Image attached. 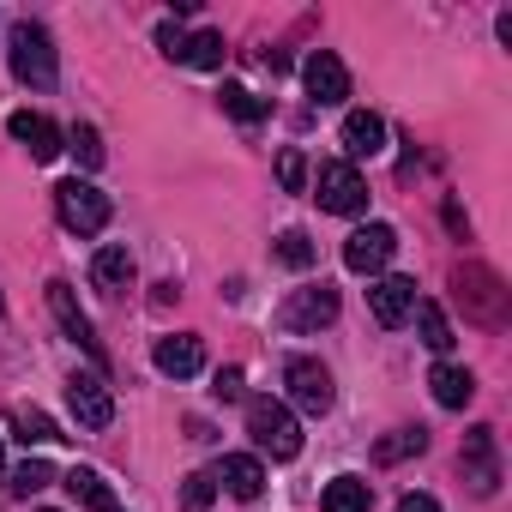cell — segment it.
Wrapping results in <instances>:
<instances>
[{"mask_svg": "<svg viewBox=\"0 0 512 512\" xmlns=\"http://www.w3.org/2000/svg\"><path fill=\"white\" fill-rule=\"evenodd\" d=\"M247 434H253V446L272 452L278 464H290L302 452V422H296V410L284 398H253L247 404Z\"/></svg>", "mask_w": 512, "mask_h": 512, "instance_id": "cell-1", "label": "cell"}, {"mask_svg": "<svg viewBox=\"0 0 512 512\" xmlns=\"http://www.w3.org/2000/svg\"><path fill=\"white\" fill-rule=\"evenodd\" d=\"M13 73H19V85H31V91H49V85L61 79L55 37H49L37 19H19V25H13Z\"/></svg>", "mask_w": 512, "mask_h": 512, "instance_id": "cell-2", "label": "cell"}, {"mask_svg": "<svg viewBox=\"0 0 512 512\" xmlns=\"http://www.w3.org/2000/svg\"><path fill=\"white\" fill-rule=\"evenodd\" d=\"M55 211H61V223L73 229V235H103L109 229V193L97 187V181H61L55 187Z\"/></svg>", "mask_w": 512, "mask_h": 512, "instance_id": "cell-3", "label": "cell"}, {"mask_svg": "<svg viewBox=\"0 0 512 512\" xmlns=\"http://www.w3.org/2000/svg\"><path fill=\"white\" fill-rule=\"evenodd\" d=\"M284 386H290V404L296 410H308V416H326L332 410V368L326 362H314V356H290V368H284Z\"/></svg>", "mask_w": 512, "mask_h": 512, "instance_id": "cell-4", "label": "cell"}, {"mask_svg": "<svg viewBox=\"0 0 512 512\" xmlns=\"http://www.w3.org/2000/svg\"><path fill=\"white\" fill-rule=\"evenodd\" d=\"M314 193H320V205H326V211H338V217L368 211V181H362V169H356V163H320Z\"/></svg>", "mask_w": 512, "mask_h": 512, "instance_id": "cell-5", "label": "cell"}, {"mask_svg": "<svg viewBox=\"0 0 512 512\" xmlns=\"http://www.w3.org/2000/svg\"><path fill=\"white\" fill-rule=\"evenodd\" d=\"M458 302L482 326H500L506 320V290H500V278L488 266H458Z\"/></svg>", "mask_w": 512, "mask_h": 512, "instance_id": "cell-6", "label": "cell"}, {"mask_svg": "<svg viewBox=\"0 0 512 512\" xmlns=\"http://www.w3.org/2000/svg\"><path fill=\"white\" fill-rule=\"evenodd\" d=\"M392 253H398V229H392V223H362V229H350V241H344V266L362 272V278H374V272H386Z\"/></svg>", "mask_w": 512, "mask_h": 512, "instance_id": "cell-7", "label": "cell"}, {"mask_svg": "<svg viewBox=\"0 0 512 512\" xmlns=\"http://www.w3.org/2000/svg\"><path fill=\"white\" fill-rule=\"evenodd\" d=\"M67 410H73V422H79V428L103 434V428L115 422V398H109L103 374H73V380H67Z\"/></svg>", "mask_w": 512, "mask_h": 512, "instance_id": "cell-8", "label": "cell"}, {"mask_svg": "<svg viewBox=\"0 0 512 512\" xmlns=\"http://www.w3.org/2000/svg\"><path fill=\"white\" fill-rule=\"evenodd\" d=\"M284 332H320V326H332L338 320V290L332 284H308V290H296L290 302H284Z\"/></svg>", "mask_w": 512, "mask_h": 512, "instance_id": "cell-9", "label": "cell"}, {"mask_svg": "<svg viewBox=\"0 0 512 512\" xmlns=\"http://www.w3.org/2000/svg\"><path fill=\"white\" fill-rule=\"evenodd\" d=\"M302 85H308V97H314L320 109H338V103L350 97V67H344L332 49H314L308 67H302Z\"/></svg>", "mask_w": 512, "mask_h": 512, "instance_id": "cell-10", "label": "cell"}, {"mask_svg": "<svg viewBox=\"0 0 512 512\" xmlns=\"http://www.w3.org/2000/svg\"><path fill=\"white\" fill-rule=\"evenodd\" d=\"M416 278H398V272H386V278H374V290H368V308H374V320L380 326H404L410 314H416Z\"/></svg>", "mask_w": 512, "mask_h": 512, "instance_id": "cell-11", "label": "cell"}, {"mask_svg": "<svg viewBox=\"0 0 512 512\" xmlns=\"http://www.w3.org/2000/svg\"><path fill=\"white\" fill-rule=\"evenodd\" d=\"M464 482L470 494H494L500 488V458H494V428H470L464 434Z\"/></svg>", "mask_w": 512, "mask_h": 512, "instance_id": "cell-12", "label": "cell"}, {"mask_svg": "<svg viewBox=\"0 0 512 512\" xmlns=\"http://www.w3.org/2000/svg\"><path fill=\"white\" fill-rule=\"evenodd\" d=\"M49 308H55V320H61V332L79 344V350H91L97 362H103V344H97V332H91V314L73 302V284L67 278H49Z\"/></svg>", "mask_w": 512, "mask_h": 512, "instance_id": "cell-13", "label": "cell"}, {"mask_svg": "<svg viewBox=\"0 0 512 512\" xmlns=\"http://www.w3.org/2000/svg\"><path fill=\"white\" fill-rule=\"evenodd\" d=\"M7 133L31 151V163H55V157H61V127H55L49 115L19 109V115H7Z\"/></svg>", "mask_w": 512, "mask_h": 512, "instance_id": "cell-14", "label": "cell"}, {"mask_svg": "<svg viewBox=\"0 0 512 512\" xmlns=\"http://www.w3.org/2000/svg\"><path fill=\"white\" fill-rule=\"evenodd\" d=\"M151 362H157V374H169V380H193V374L205 368V344H199L193 332H169V338H157Z\"/></svg>", "mask_w": 512, "mask_h": 512, "instance_id": "cell-15", "label": "cell"}, {"mask_svg": "<svg viewBox=\"0 0 512 512\" xmlns=\"http://www.w3.org/2000/svg\"><path fill=\"white\" fill-rule=\"evenodd\" d=\"M211 476H217V482H223V488H229L235 500H253V494L266 488V464L253 458V452H229V458H223V464H217Z\"/></svg>", "mask_w": 512, "mask_h": 512, "instance_id": "cell-16", "label": "cell"}, {"mask_svg": "<svg viewBox=\"0 0 512 512\" xmlns=\"http://www.w3.org/2000/svg\"><path fill=\"white\" fill-rule=\"evenodd\" d=\"M338 139H344L350 157H380V151H386V121H380L374 109H350Z\"/></svg>", "mask_w": 512, "mask_h": 512, "instance_id": "cell-17", "label": "cell"}, {"mask_svg": "<svg viewBox=\"0 0 512 512\" xmlns=\"http://www.w3.org/2000/svg\"><path fill=\"white\" fill-rule=\"evenodd\" d=\"M428 386H434V404H440V410H464V404L476 398V374L458 368V362H440V368L428 374Z\"/></svg>", "mask_w": 512, "mask_h": 512, "instance_id": "cell-18", "label": "cell"}, {"mask_svg": "<svg viewBox=\"0 0 512 512\" xmlns=\"http://www.w3.org/2000/svg\"><path fill=\"white\" fill-rule=\"evenodd\" d=\"M91 278H97L103 290H133L139 266H133V253H127L121 241H109V247H97V260H91Z\"/></svg>", "mask_w": 512, "mask_h": 512, "instance_id": "cell-19", "label": "cell"}, {"mask_svg": "<svg viewBox=\"0 0 512 512\" xmlns=\"http://www.w3.org/2000/svg\"><path fill=\"white\" fill-rule=\"evenodd\" d=\"M61 482H67V494H73L79 506H91V512H115V488L103 482V470H91V464H73Z\"/></svg>", "mask_w": 512, "mask_h": 512, "instance_id": "cell-20", "label": "cell"}, {"mask_svg": "<svg viewBox=\"0 0 512 512\" xmlns=\"http://www.w3.org/2000/svg\"><path fill=\"white\" fill-rule=\"evenodd\" d=\"M7 428H13L25 446H49V440H61L55 416H49V410H37V404H13V410H7Z\"/></svg>", "mask_w": 512, "mask_h": 512, "instance_id": "cell-21", "label": "cell"}, {"mask_svg": "<svg viewBox=\"0 0 512 512\" xmlns=\"http://www.w3.org/2000/svg\"><path fill=\"white\" fill-rule=\"evenodd\" d=\"M416 332H422V344L434 350V356H446L452 350V326H446V314H440V302H416Z\"/></svg>", "mask_w": 512, "mask_h": 512, "instance_id": "cell-22", "label": "cell"}, {"mask_svg": "<svg viewBox=\"0 0 512 512\" xmlns=\"http://www.w3.org/2000/svg\"><path fill=\"white\" fill-rule=\"evenodd\" d=\"M320 506H326V512H368V482H362V476H332Z\"/></svg>", "mask_w": 512, "mask_h": 512, "instance_id": "cell-23", "label": "cell"}, {"mask_svg": "<svg viewBox=\"0 0 512 512\" xmlns=\"http://www.w3.org/2000/svg\"><path fill=\"white\" fill-rule=\"evenodd\" d=\"M181 61L217 73V67H223V31H199V37H187V55H181Z\"/></svg>", "mask_w": 512, "mask_h": 512, "instance_id": "cell-24", "label": "cell"}, {"mask_svg": "<svg viewBox=\"0 0 512 512\" xmlns=\"http://www.w3.org/2000/svg\"><path fill=\"white\" fill-rule=\"evenodd\" d=\"M278 260H284L290 272H308V266H314V241H308V229H284V235H278Z\"/></svg>", "mask_w": 512, "mask_h": 512, "instance_id": "cell-25", "label": "cell"}, {"mask_svg": "<svg viewBox=\"0 0 512 512\" xmlns=\"http://www.w3.org/2000/svg\"><path fill=\"white\" fill-rule=\"evenodd\" d=\"M422 446H428L422 428H398V434H386V440L374 446V458H380V464H398V458H410V452H422Z\"/></svg>", "mask_w": 512, "mask_h": 512, "instance_id": "cell-26", "label": "cell"}, {"mask_svg": "<svg viewBox=\"0 0 512 512\" xmlns=\"http://www.w3.org/2000/svg\"><path fill=\"white\" fill-rule=\"evenodd\" d=\"M223 109L241 121V127H253V121H266V103L260 97H253L247 85H223Z\"/></svg>", "mask_w": 512, "mask_h": 512, "instance_id": "cell-27", "label": "cell"}, {"mask_svg": "<svg viewBox=\"0 0 512 512\" xmlns=\"http://www.w3.org/2000/svg\"><path fill=\"white\" fill-rule=\"evenodd\" d=\"M67 145H73V157H79L85 169H103V157H109V151H103V133H97V127H85V121L67 133Z\"/></svg>", "mask_w": 512, "mask_h": 512, "instance_id": "cell-28", "label": "cell"}, {"mask_svg": "<svg viewBox=\"0 0 512 512\" xmlns=\"http://www.w3.org/2000/svg\"><path fill=\"white\" fill-rule=\"evenodd\" d=\"M49 482H55V470H49L43 458H25V464L13 470V494H25V500H31V494H43Z\"/></svg>", "mask_w": 512, "mask_h": 512, "instance_id": "cell-29", "label": "cell"}, {"mask_svg": "<svg viewBox=\"0 0 512 512\" xmlns=\"http://www.w3.org/2000/svg\"><path fill=\"white\" fill-rule=\"evenodd\" d=\"M211 494H217V476L211 470H193L187 488H181V512H211Z\"/></svg>", "mask_w": 512, "mask_h": 512, "instance_id": "cell-30", "label": "cell"}, {"mask_svg": "<svg viewBox=\"0 0 512 512\" xmlns=\"http://www.w3.org/2000/svg\"><path fill=\"white\" fill-rule=\"evenodd\" d=\"M278 181H284V193H302L308 187V157L302 151H284L278 157Z\"/></svg>", "mask_w": 512, "mask_h": 512, "instance_id": "cell-31", "label": "cell"}, {"mask_svg": "<svg viewBox=\"0 0 512 512\" xmlns=\"http://www.w3.org/2000/svg\"><path fill=\"white\" fill-rule=\"evenodd\" d=\"M157 49H163L169 61H181V55H187V31H181L175 19H163V25H157Z\"/></svg>", "mask_w": 512, "mask_h": 512, "instance_id": "cell-32", "label": "cell"}, {"mask_svg": "<svg viewBox=\"0 0 512 512\" xmlns=\"http://www.w3.org/2000/svg\"><path fill=\"white\" fill-rule=\"evenodd\" d=\"M211 392L229 404V398H241V368H217V380H211Z\"/></svg>", "mask_w": 512, "mask_h": 512, "instance_id": "cell-33", "label": "cell"}, {"mask_svg": "<svg viewBox=\"0 0 512 512\" xmlns=\"http://www.w3.org/2000/svg\"><path fill=\"white\" fill-rule=\"evenodd\" d=\"M398 512H446V506H440L434 494H404V500H398Z\"/></svg>", "mask_w": 512, "mask_h": 512, "instance_id": "cell-34", "label": "cell"}, {"mask_svg": "<svg viewBox=\"0 0 512 512\" xmlns=\"http://www.w3.org/2000/svg\"><path fill=\"white\" fill-rule=\"evenodd\" d=\"M0 464H7V440H0Z\"/></svg>", "mask_w": 512, "mask_h": 512, "instance_id": "cell-35", "label": "cell"}, {"mask_svg": "<svg viewBox=\"0 0 512 512\" xmlns=\"http://www.w3.org/2000/svg\"><path fill=\"white\" fill-rule=\"evenodd\" d=\"M0 314H7V302H0Z\"/></svg>", "mask_w": 512, "mask_h": 512, "instance_id": "cell-36", "label": "cell"}, {"mask_svg": "<svg viewBox=\"0 0 512 512\" xmlns=\"http://www.w3.org/2000/svg\"><path fill=\"white\" fill-rule=\"evenodd\" d=\"M43 512H55V506H43Z\"/></svg>", "mask_w": 512, "mask_h": 512, "instance_id": "cell-37", "label": "cell"}]
</instances>
